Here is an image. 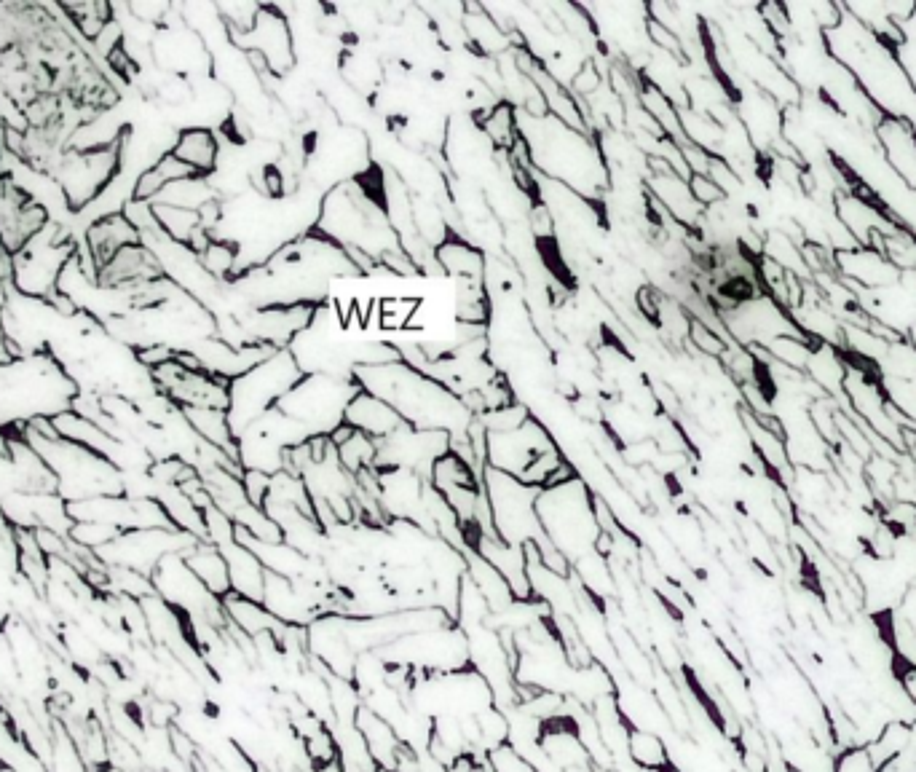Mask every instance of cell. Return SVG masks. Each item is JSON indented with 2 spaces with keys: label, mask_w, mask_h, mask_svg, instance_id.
Segmentation results:
<instances>
[{
  "label": "cell",
  "mask_w": 916,
  "mask_h": 772,
  "mask_svg": "<svg viewBox=\"0 0 916 772\" xmlns=\"http://www.w3.org/2000/svg\"><path fill=\"white\" fill-rule=\"evenodd\" d=\"M228 563V577H231V593L244 598H255L263 601V590H266V577L268 571L263 569V563L250 547L242 542H234L220 550Z\"/></svg>",
  "instance_id": "4fadbf2b"
},
{
  "label": "cell",
  "mask_w": 916,
  "mask_h": 772,
  "mask_svg": "<svg viewBox=\"0 0 916 772\" xmlns=\"http://www.w3.org/2000/svg\"><path fill=\"white\" fill-rule=\"evenodd\" d=\"M627 759L643 772H673V759H670V748L659 732L633 730L630 727V738H627Z\"/></svg>",
  "instance_id": "ac0fdd59"
},
{
  "label": "cell",
  "mask_w": 916,
  "mask_h": 772,
  "mask_svg": "<svg viewBox=\"0 0 916 772\" xmlns=\"http://www.w3.org/2000/svg\"><path fill=\"white\" fill-rule=\"evenodd\" d=\"M475 126L480 135L496 148L499 153H507L520 137V124H517V108L512 102L499 100L496 105L475 113Z\"/></svg>",
  "instance_id": "e0dca14e"
},
{
  "label": "cell",
  "mask_w": 916,
  "mask_h": 772,
  "mask_svg": "<svg viewBox=\"0 0 916 772\" xmlns=\"http://www.w3.org/2000/svg\"><path fill=\"white\" fill-rule=\"evenodd\" d=\"M172 153L199 177H212L220 167V137L209 126H183Z\"/></svg>",
  "instance_id": "8fae6325"
},
{
  "label": "cell",
  "mask_w": 916,
  "mask_h": 772,
  "mask_svg": "<svg viewBox=\"0 0 916 772\" xmlns=\"http://www.w3.org/2000/svg\"><path fill=\"white\" fill-rule=\"evenodd\" d=\"M689 191H692L694 202L700 204L702 210H713V207H718L721 202H726L724 191H721L708 175L689 177Z\"/></svg>",
  "instance_id": "7402d4cb"
},
{
  "label": "cell",
  "mask_w": 916,
  "mask_h": 772,
  "mask_svg": "<svg viewBox=\"0 0 916 772\" xmlns=\"http://www.w3.org/2000/svg\"><path fill=\"white\" fill-rule=\"evenodd\" d=\"M303 378V370L290 354V349H279L271 357L247 370L244 376L234 378L228 386V421L234 435L239 437L255 421L274 411L292 386Z\"/></svg>",
  "instance_id": "3957f363"
},
{
  "label": "cell",
  "mask_w": 916,
  "mask_h": 772,
  "mask_svg": "<svg viewBox=\"0 0 916 772\" xmlns=\"http://www.w3.org/2000/svg\"><path fill=\"white\" fill-rule=\"evenodd\" d=\"M483 494L488 496V504L493 510V523L499 537L509 545H525V542H542L547 539L539 521V488H531L520 483L517 478L507 475V472L493 470L485 467L483 470Z\"/></svg>",
  "instance_id": "5b68a950"
},
{
  "label": "cell",
  "mask_w": 916,
  "mask_h": 772,
  "mask_svg": "<svg viewBox=\"0 0 916 772\" xmlns=\"http://www.w3.org/2000/svg\"><path fill=\"white\" fill-rule=\"evenodd\" d=\"M359 389L381 397L400 413L402 421L416 429H437L458 435L467 432L475 416L453 395L448 386L418 373L402 360L389 365H359L354 368Z\"/></svg>",
  "instance_id": "6da1fadb"
},
{
  "label": "cell",
  "mask_w": 916,
  "mask_h": 772,
  "mask_svg": "<svg viewBox=\"0 0 916 772\" xmlns=\"http://www.w3.org/2000/svg\"><path fill=\"white\" fill-rule=\"evenodd\" d=\"M49 172L65 193L70 210L78 215L121 172V143L113 145V148H102V151H70V148H65Z\"/></svg>",
  "instance_id": "8992f818"
},
{
  "label": "cell",
  "mask_w": 916,
  "mask_h": 772,
  "mask_svg": "<svg viewBox=\"0 0 916 772\" xmlns=\"http://www.w3.org/2000/svg\"><path fill=\"white\" fill-rule=\"evenodd\" d=\"M351 427L362 432V435L373 437L375 443L378 440H386V437H392L397 429L405 427V421L397 411H394L392 405L381 400V397L370 395L365 389H357L354 397L346 405V419Z\"/></svg>",
  "instance_id": "30bf717a"
},
{
  "label": "cell",
  "mask_w": 916,
  "mask_h": 772,
  "mask_svg": "<svg viewBox=\"0 0 916 772\" xmlns=\"http://www.w3.org/2000/svg\"><path fill=\"white\" fill-rule=\"evenodd\" d=\"M234 46L242 51H255L266 59L274 76H284L295 65V38L290 22L274 6H260L255 25L242 35H228Z\"/></svg>",
  "instance_id": "ba28073f"
},
{
  "label": "cell",
  "mask_w": 916,
  "mask_h": 772,
  "mask_svg": "<svg viewBox=\"0 0 916 772\" xmlns=\"http://www.w3.org/2000/svg\"><path fill=\"white\" fill-rule=\"evenodd\" d=\"M188 569L199 577V582L212 593L215 598L223 601L231 593V577H228V563H225L223 553L215 545H209L204 539L193 542L188 547V553L183 555Z\"/></svg>",
  "instance_id": "2e32d148"
},
{
  "label": "cell",
  "mask_w": 916,
  "mask_h": 772,
  "mask_svg": "<svg viewBox=\"0 0 916 772\" xmlns=\"http://www.w3.org/2000/svg\"><path fill=\"white\" fill-rule=\"evenodd\" d=\"M153 169H156V175H159L167 185L180 183V180H191V177H199L191 167H188V164H183V161L177 159L175 153H167V156H161V159L156 161V164H153Z\"/></svg>",
  "instance_id": "cb8c5ba5"
},
{
  "label": "cell",
  "mask_w": 916,
  "mask_h": 772,
  "mask_svg": "<svg viewBox=\"0 0 916 772\" xmlns=\"http://www.w3.org/2000/svg\"><path fill=\"white\" fill-rule=\"evenodd\" d=\"M528 419H531V411H528L523 403H515L509 405V408H501V411L480 416V421H483V427L488 429V432H512V429L523 427Z\"/></svg>",
  "instance_id": "ffe728a7"
},
{
  "label": "cell",
  "mask_w": 916,
  "mask_h": 772,
  "mask_svg": "<svg viewBox=\"0 0 916 772\" xmlns=\"http://www.w3.org/2000/svg\"><path fill=\"white\" fill-rule=\"evenodd\" d=\"M335 454H338V462H341L343 470L349 472L351 478H357L359 472L373 470L375 467L378 443H375L373 437L362 435V432H354L341 448H335Z\"/></svg>",
  "instance_id": "d6986e66"
},
{
  "label": "cell",
  "mask_w": 916,
  "mask_h": 772,
  "mask_svg": "<svg viewBox=\"0 0 916 772\" xmlns=\"http://www.w3.org/2000/svg\"><path fill=\"white\" fill-rule=\"evenodd\" d=\"M833 772H879V767L874 764V759H871L866 746H855L844 748V751L836 754Z\"/></svg>",
  "instance_id": "44dd1931"
},
{
  "label": "cell",
  "mask_w": 916,
  "mask_h": 772,
  "mask_svg": "<svg viewBox=\"0 0 916 772\" xmlns=\"http://www.w3.org/2000/svg\"><path fill=\"white\" fill-rule=\"evenodd\" d=\"M242 486H244V496H247V502L255 504V507H263L268 499V491H271V475H268V472H260V470H244Z\"/></svg>",
  "instance_id": "603a6c76"
},
{
  "label": "cell",
  "mask_w": 916,
  "mask_h": 772,
  "mask_svg": "<svg viewBox=\"0 0 916 772\" xmlns=\"http://www.w3.org/2000/svg\"><path fill=\"white\" fill-rule=\"evenodd\" d=\"M223 612L231 628H236L239 633H244V636L250 638L276 636V630L282 628V622L268 612L266 606H263V601H255V598L228 593V596L223 598Z\"/></svg>",
  "instance_id": "5bb4252c"
},
{
  "label": "cell",
  "mask_w": 916,
  "mask_h": 772,
  "mask_svg": "<svg viewBox=\"0 0 916 772\" xmlns=\"http://www.w3.org/2000/svg\"><path fill=\"white\" fill-rule=\"evenodd\" d=\"M434 263L453 282H464V279L485 282V263L488 261H485L483 250L469 242L467 236H458L450 231L448 239L434 250Z\"/></svg>",
  "instance_id": "7c38bea8"
},
{
  "label": "cell",
  "mask_w": 916,
  "mask_h": 772,
  "mask_svg": "<svg viewBox=\"0 0 916 772\" xmlns=\"http://www.w3.org/2000/svg\"><path fill=\"white\" fill-rule=\"evenodd\" d=\"M357 389L359 384L354 376L306 373L279 400L276 408L292 421H298L309 435H330L346 419V405Z\"/></svg>",
  "instance_id": "277c9868"
},
{
  "label": "cell",
  "mask_w": 916,
  "mask_h": 772,
  "mask_svg": "<svg viewBox=\"0 0 916 772\" xmlns=\"http://www.w3.org/2000/svg\"><path fill=\"white\" fill-rule=\"evenodd\" d=\"M555 443L558 440L552 437L550 429L544 427L536 416H531L523 427L512 429V432H488L485 467H493V470L507 472L512 478H520L525 467Z\"/></svg>",
  "instance_id": "52a82bcc"
},
{
  "label": "cell",
  "mask_w": 916,
  "mask_h": 772,
  "mask_svg": "<svg viewBox=\"0 0 916 772\" xmlns=\"http://www.w3.org/2000/svg\"><path fill=\"white\" fill-rule=\"evenodd\" d=\"M464 563H467V571H464V574H467L469 582L483 593V598L488 601V606H491L493 617H499V614L507 612L509 606L517 604L515 593L509 588V582L504 579V574H501L496 566H491V563L485 561L483 555L467 553L464 555Z\"/></svg>",
  "instance_id": "9a60e30c"
},
{
  "label": "cell",
  "mask_w": 916,
  "mask_h": 772,
  "mask_svg": "<svg viewBox=\"0 0 916 772\" xmlns=\"http://www.w3.org/2000/svg\"><path fill=\"white\" fill-rule=\"evenodd\" d=\"M520 135L531 148L533 167L552 183L579 193L587 202H598L611 188V172L600 153L598 137L571 132L555 118H531L517 110Z\"/></svg>",
  "instance_id": "7a4b0ae2"
},
{
  "label": "cell",
  "mask_w": 916,
  "mask_h": 772,
  "mask_svg": "<svg viewBox=\"0 0 916 772\" xmlns=\"http://www.w3.org/2000/svg\"><path fill=\"white\" fill-rule=\"evenodd\" d=\"M129 244H140V234L134 231V226L124 215H108V218L94 220L86 226L84 244H78V250L94 263L97 277H100L102 266L113 261L118 252Z\"/></svg>",
  "instance_id": "9c48e42d"
}]
</instances>
